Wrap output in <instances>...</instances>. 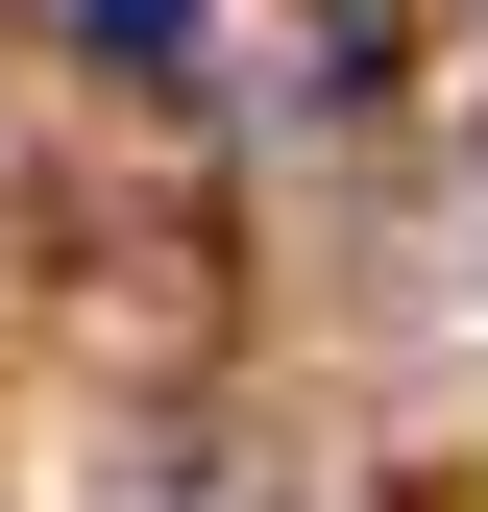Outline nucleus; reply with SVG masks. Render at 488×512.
Masks as SVG:
<instances>
[{"label": "nucleus", "mask_w": 488, "mask_h": 512, "mask_svg": "<svg viewBox=\"0 0 488 512\" xmlns=\"http://www.w3.org/2000/svg\"><path fill=\"white\" fill-rule=\"evenodd\" d=\"M74 49L98 74H196V0H74Z\"/></svg>", "instance_id": "f257e3e1"}]
</instances>
